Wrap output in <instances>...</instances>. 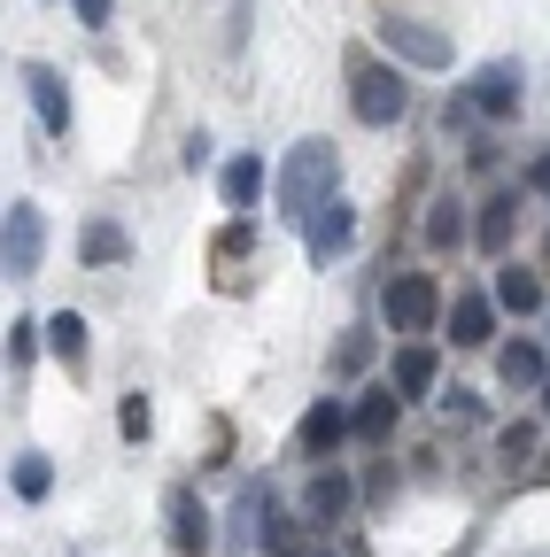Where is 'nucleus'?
Masks as SVG:
<instances>
[{
    "mask_svg": "<svg viewBox=\"0 0 550 557\" xmlns=\"http://www.w3.org/2000/svg\"><path fill=\"white\" fill-rule=\"evenodd\" d=\"M333 178H341L333 139H295V148H288V163H280V218L310 225L318 209L333 201Z\"/></svg>",
    "mask_w": 550,
    "mask_h": 557,
    "instance_id": "obj_1",
    "label": "nucleus"
},
{
    "mask_svg": "<svg viewBox=\"0 0 550 557\" xmlns=\"http://www.w3.org/2000/svg\"><path fill=\"white\" fill-rule=\"evenodd\" d=\"M350 109H357V124H395L403 109H411V86H403V70L395 62H372V54H350Z\"/></svg>",
    "mask_w": 550,
    "mask_h": 557,
    "instance_id": "obj_2",
    "label": "nucleus"
},
{
    "mask_svg": "<svg viewBox=\"0 0 550 557\" xmlns=\"http://www.w3.org/2000/svg\"><path fill=\"white\" fill-rule=\"evenodd\" d=\"M435 318H442V287H435L427 271H395L388 278V325L395 333H427Z\"/></svg>",
    "mask_w": 550,
    "mask_h": 557,
    "instance_id": "obj_3",
    "label": "nucleus"
},
{
    "mask_svg": "<svg viewBox=\"0 0 550 557\" xmlns=\"http://www.w3.org/2000/svg\"><path fill=\"white\" fill-rule=\"evenodd\" d=\"M0 256H9V271H16V278H32V271H39V256H47V218H39V201H16V209H9Z\"/></svg>",
    "mask_w": 550,
    "mask_h": 557,
    "instance_id": "obj_4",
    "label": "nucleus"
},
{
    "mask_svg": "<svg viewBox=\"0 0 550 557\" xmlns=\"http://www.w3.org/2000/svg\"><path fill=\"white\" fill-rule=\"evenodd\" d=\"M465 109L473 116H512L520 109V62H480L465 78Z\"/></svg>",
    "mask_w": 550,
    "mask_h": 557,
    "instance_id": "obj_5",
    "label": "nucleus"
},
{
    "mask_svg": "<svg viewBox=\"0 0 550 557\" xmlns=\"http://www.w3.org/2000/svg\"><path fill=\"white\" fill-rule=\"evenodd\" d=\"M24 94H32L39 132H71V86H62L54 62H24Z\"/></svg>",
    "mask_w": 550,
    "mask_h": 557,
    "instance_id": "obj_6",
    "label": "nucleus"
},
{
    "mask_svg": "<svg viewBox=\"0 0 550 557\" xmlns=\"http://www.w3.org/2000/svg\"><path fill=\"white\" fill-rule=\"evenodd\" d=\"M350 434H357V426H350V410H341L333 395H318V403L303 410V426H295V449H303V457H333Z\"/></svg>",
    "mask_w": 550,
    "mask_h": 557,
    "instance_id": "obj_7",
    "label": "nucleus"
},
{
    "mask_svg": "<svg viewBox=\"0 0 550 557\" xmlns=\"http://www.w3.org/2000/svg\"><path fill=\"white\" fill-rule=\"evenodd\" d=\"M380 39H388L403 62H419V70H442V62H450V39H442V32H427V24H403V16H388V24H380Z\"/></svg>",
    "mask_w": 550,
    "mask_h": 557,
    "instance_id": "obj_8",
    "label": "nucleus"
},
{
    "mask_svg": "<svg viewBox=\"0 0 550 557\" xmlns=\"http://www.w3.org/2000/svg\"><path fill=\"white\" fill-rule=\"evenodd\" d=\"M350 233H357V209H350V201H326L318 218L303 225V248H310V263L341 256V248H350Z\"/></svg>",
    "mask_w": 550,
    "mask_h": 557,
    "instance_id": "obj_9",
    "label": "nucleus"
},
{
    "mask_svg": "<svg viewBox=\"0 0 550 557\" xmlns=\"http://www.w3.org/2000/svg\"><path fill=\"white\" fill-rule=\"evenodd\" d=\"M163 511H171V549H179V557H201V549H210V519H201L194 487H171Z\"/></svg>",
    "mask_w": 550,
    "mask_h": 557,
    "instance_id": "obj_10",
    "label": "nucleus"
},
{
    "mask_svg": "<svg viewBox=\"0 0 550 557\" xmlns=\"http://www.w3.org/2000/svg\"><path fill=\"white\" fill-rule=\"evenodd\" d=\"M350 496H357L350 472H318V480L303 487V519H310V527H333L341 511H350Z\"/></svg>",
    "mask_w": 550,
    "mask_h": 557,
    "instance_id": "obj_11",
    "label": "nucleus"
},
{
    "mask_svg": "<svg viewBox=\"0 0 550 557\" xmlns=\"http://www.w3.org/2000/svg\"><path fill=\"white\" fill-rule=\"evenodd\" d=\"M512 233H520V194H489V201H480L473 240L489 248V256H504V248H512Z\"/></svg>",
    "mask_w": 550,
    "mask_h": 557,
    "instance_id": "obj_12",
    "label": "nucleus"
},
{
    "mask_svg": "<svg viewBox=\"0 0 550 557\" xmlns=\"http://www.w3.org/2000/svg\"><path fill=\"white\" fill-rule=\"evenodd\" d=\"M497 380L542 395V380H550V372H542V341H504V348H497Z\"/></svg>",
    "mask_w": 550,
    "mask_h": 557,
    "instance_id": "obj_13",
    "label": "nucleus"
},
{
    "mask_svg": "<svg viewBox=\"0 0 550 557\" xmlns=\"http://www.w3.org/2000/svg\"><path fill=\"white\" fill-rule=\"evenodd\" d=\"M489 325H497V302H489V295H457V302H450V341H457V348H480V341H489Z\"/></svg>",
    "mask_w": 550,
    "mask_h": 557,
    "instance_id": "obj_14",
    "label": "nucleus"
},
{
    "mask_svg": "<svg viewBox=\"0 0 550 557\" xmlns=\"http://www.w3.org/2000/svg\"><path fill=\"white\" fill-rule=\"evenodd\" d=\"M497 310L535 318V310H542V278H535V271H520V263H504V271H497Z\"/></svg>",
    "mask_w": 550,
    "mask_h": 557,
    "instance_id": "obj_15",
    "label": "nucleus"
},
{
    "mask_svg": "<svg viewBox=\"0 0 550 557\" xmlns=\"http://www.w3.org/2000/svg\"><path fill=\"white\" fill-rule=\"evenodd\" d=\"M350 426H357V442H388V434H395V395H388V387L357 395V410H350Z\"/></svg>",
    "mask_w": 550,
    "mask_h": 557,
    "instance_id": "obj_16",
    "label": "nucleus"
},
{
    "mask_svg": "<svg viewBox=\"0 0 550 557\" xmlns=\"http://www.w3.org/2000/svg\"><path fill=\"white\" fill-rule=\"evenodd\" d=\"M47 348H54L62 364H86V318L78 310H54L47 318Z\"/></svg>",
    "mask_w": 550,
    "mask_h": 557,
    "instance_id": "obj_17",
    "label": "nucleus"
},
{
    "mask_svg": "<svg viewBox=\"0 0 550 557\" xmlns=\"http://www.w3.org/2000/svg\"><path fill=\"white\" fill-rule=\"evenodd\" d=\"M427 387H435V348L411 341L403 357H395V395H427Z\"/></svg>",
    "mask_w": 550,
    "mask_h": 557,
    "instance_id": "obj_18",
    "label": "nucleus"
},
{
    "mask_svg": "<svg viewBox=\"0 0 550 557\" xmlns=\"http://www.w3.org/2000/svg\"><path fill=\"white\" fill-rule=\"evenodd\" d=\"M256 542H264L271 557H310L303 534H295V519H288V511H271V504H264V519H256Z\"/></svg>",
    "mask_w": 550,
    "mask_h": 557,
    "instance_id": "obj_19",
    "label": "nucleus"
},
{
    "mask_svg": "<svg viewBox=\"0 0 550 557\" xmlns=\"http://www.w3.org/2000/svg\"><path fill=\"white\" fill-rule=\"evenodd\" d=\"M218 186H225V201H233V209H256V194H264V163H256V156H241V163H225V178H218Z\"/></svg>",
    "mask_w": 550,
    "mask_h": 557,
    "instance_id": "obj_20",
    "label": "nucleus"
},
{
    "mask_svg": "<svg viewBox=\"0 0 550 557\" xmlns=\"http://www.w3.org/2000/svg\"><path fill=\"white\" fill-rule=\"evenodd\" d=\"M39 341H47V325H32V318L9 325V372H24V364L39 357Z\"/></svg>",
    "mask_w": 550,
    "mask_h": 557,
    "instance_id": "obj_21",
    "label": "nucleus"
},
{
    "mask_svg": "<svg viewBox=\"0 0 550 557\" xmlns=\"http://www.w3.org/2000/svg\"><path fill=\"white\" fill-rule=\"evenodd\" d=\"M9 480H16V496H24V504H39V496H47V487H54V472H47V457H16V472H9Z\"/></svg>",
    "mask_w": 550,
    "mask_h": 557,
    "instance_id": "obj_22",
    "label": "nucleus"
},
{
    "mask_svg": "<svg viewBox=\"0 0 550 557\" xmlns=\"http://www.w3.org/2000/svg\"><path fill=\"white\" fill-rule=\"evenodd\" d=\"M457 240H465L457 201H435V218H427V248H457Z\"/></svg>",
    "mask_w": 550,
    "mask_h": 557,
    "instance_id": "obj_23",
    "label": "nucleus"
},
{
    "mask_svg": "<svg viewBox=\"0 0 550 557\" xmlns=\"http://www.w3.org/2000/svg\"><path fill=\"white\" fill-rule=\"evenodd\" d=\"M117 256H124V233H117L109 218H101V225H86V263H117Z\"/></svg>",
    "mask_w": 550,
    "mask_h": 557,
    "instance_id": "obj_24",
    "label": "nucleus"
},
{
    "mask_svg": "<svg viewBox=\"0 0 550 557\" xmlns=\"http://www.w3.org/2000/svg\"><path fill=\"white\" fill-rule=\"evenodd\" d=\"M117 426H124L132 442H140V434L156 426V410H148V395H124V410H117Z\"/></svg>",
    "mask_w": 550,
    "mask_h": 557,
    "instance_id": "obj_25",
    "label": "nucleus"
},
{
    "mask_svg": "<svg viewBox=\"0 0 550 557\" xmlns=\"http://www.w3.org/2000/svg\"><path fill=\"white\" fill-rule=\"evenodd\" d=\"M365 357H372V341H365V333H350V341H341V372H357Z\"/></svg>",
    "mask_w": 550,
    "mask_h": 557,
    "instance_id": "obj_26",
    "label": "nucleus"
},
{
    "mask_svg": "<svg viewBox=\"0 0 550 557\" xmlns=\"http://www.w3.org/2000/svg\"><path fill=\"white\" fill-rule=\"evenodd\" d=\"M71 9H78V24H94V32H101V24H109V9H117V0H71Z\"/></svg>",
    "mask_w": 550,
    "mask_h": 557,
    "instance_id": "obj_27",
    "label": "nucleus"
},
{
    "mask_svg": "<svg viewBox=\"0 0 550 557\" xmlns=\"http://www.w3.org/2000/svg\"><path fill=\"white\" fill-rule=\"evenodd\" d=\"M535 186H550V156H542V163H535Z\"/></svg>",
    "mask_w": 550,
    "mask_h": 557,
    "instance_id": "obj_28",
    "label": "nucleus"
},
{
    "mask_svg": "<svg viewBox=\"0 0 550 557\" xmlns=\"http://www.w3.org/2000/svg\"><path fill=\"white\" fill-rule=\"evenodd\" d=\"M542 418H550V380H542Z\"/></svg>",
    "mask_w": 550,
    "mask_h": 557,
    "instance_id": "obj_29",
    "label": "nucleus"
},
{
    "mask_svg": "<svg viewBox=\"0 0 550 557\" xmlns=\"http://www.w3.org/2000/svg\"><path fill=\"white\" fill-rule=\"evenodd\" d=\"M310 557H326V549H310Z\"/></svg>",
    "mask_w": 550,
    "mask_h": 557,
    "instance_id": "obj_30",
    "label": "nucleus"
}]
</instances>
